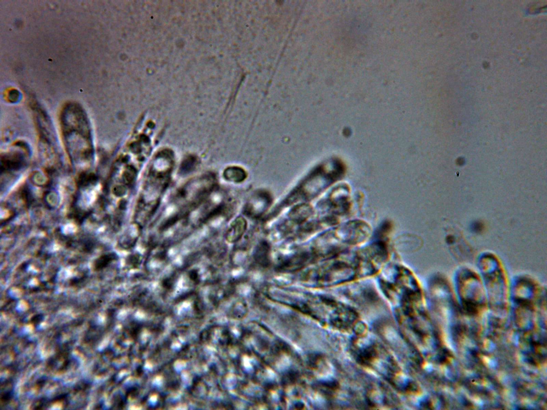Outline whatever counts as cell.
Returning a JSON list of instances; mask_svg holds the SVG:
<instances>
[{"label": "cell", "mask_w": 547, "mask_h": 410, "mask_svg": "<svg viewBox=\"0 0 547 410\" xmlns=\"http://www.w3.org/2000/svg\"><path fill=\"white\" fill-rule=\"evenodd\" d=\"M356 345L357 359L363 365L378 372L397 387L408 389V380L398 363L382 345L377 342Z\"/></svg>", "instance_id": "6da1fadb"}, {"label": "cell", "mask_w": 547, "mask_h": 410, "mask_svg": "<svg viewBox=\"0 0 547 410\" xmlns=\"http://www.w3.org/2000/svg\"><path fill=\"white\" fill-rule=\"evenodd\" d=\"M247 222L242 217L235 219L229 227L226 233V239L228 242L237 243L242 238L247 229Z\"/></svg>", "instance_id": "7a4b0ae2"}, {"label": "cell", "mask_w": 547, "mask_h": 410, "mask_svg": "<svg viewBox=\"0 0 547 410\" xmlns=\"http://www.w3.org/2000/svg\"><path fill=\"white\" fill-rule=\"evenodd\" d=\"M311 214V208L308 205H302L292 209L290 218L296 224H302Z\"/></svg>", "instance_id": "3957f363"}, {"label": "cell", "mask_w": 547, "mask_h": 410, "mask_svg": "<svg viewBox=\"0 0 547 410\" xmlns=\"http://www.w3.org/2000/svg\"><path fill=\"white\" fill-rule=\"evenodd\" d=\"M256 260L262 265L268 264L269 260V248L267 244L263 243L257 250Z\"/></svg>", "instance_id": "277c9868"}, {"label": "cell", "mask_w": 547, "mask_h": 410, "mask_svg": "<svg viewBox=\"0 0 547 410\" xmlns=\"http://www.w3.org/2000/svg\"><path fill=\"white\" fill-rule=\"evenodd\" d=\"M190 277L193 280L198 279L199 277L198 272L196 271H192L190 273Z\"/></svg>", "instance_id": "5b68a950"}]
</instances>
